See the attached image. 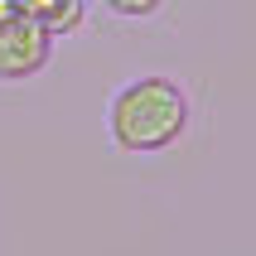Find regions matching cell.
Listing matches in <instances>:
<instances>
[{
  "mask_svg": "<svg viewBox=\"0 0 256 256\" xmlns=\"http://www.w3.org/2000/svg\"><path fill=\"white\" fill-rule=\"evenodd\" d=\"M106 126L112 140L130 155H155L170 150L188 126V97L179 92L174 78H136L112 97L106 106Z\"/></svg>",
  "mask_w": 256,
  "mask_h": 256,
  "instance_id": "6da1fadb",
  "label": "cell"
},
{
  "mask_svg": "<svg viewBox=\"0 0 256 256\" xmlns=\"http://www.w3.org/2000/svg\"><path fill=\"white\" fill-rule=\"evenodd\" d=\"M48 48H54V34L39 20H29V14L0 20V82L34 78L48 63Z\"/></svg>",
  "mask_w": 256,
  "mask_h": 256,
  "instance_id": "7a4b0ae2",
  "label": "cell"
},
{
  "mask_svg": "<svg viewBox=\"0 0 256 256\" xmlns=\"http://www.w3.org/2000/svg\"><path fill=\"white\" fill-rule=\"evenodd\" d=\"M14 10L39 20L48 34H72L82 24V0H14Z\"/></svg>",
  "mask_w": 256,
  "mask_h": 256,
  "instance_id": "3957f363",
  "label": "cell"
},
{
  "mask_svg": "<svg viewBox=\"0 0 256 256\" xmlns=\"http://www.w3.org/2000/svg\"><path fill=\"white\" fill-rule=\"evenodd\" d=\"M106 10L121 14V20H145V14L160 10V0H106Z\"/></svg>",
  "mask_w": 256,
  "mask_h": 256,
  "instance_id": "277c9868",
  "label": "cell"
},
{
  "mask_svg": "<svg viewBox=\"0 0 256 256\" xmlns=\"http://www.w3.org/2000/svg\"><path fill=\"white\" fill-rule=\"evenodd\" d=\"M14 14H20V10H14V0H0V20H14Z\"/></svg>",
  "mask_w": 256,
  "mask_h": 256,
  "instance_id": "5b68a950",
  "label": "cell"
}]
</instances>
